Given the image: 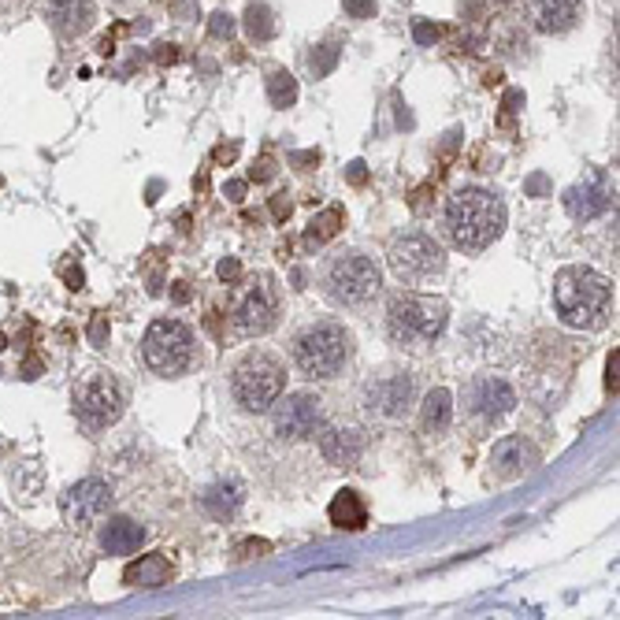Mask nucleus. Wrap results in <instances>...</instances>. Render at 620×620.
<instances>
[{"label":"nucleus","mask_w":620,"mask_h":620,"mask_svg":"<svg viewBox=\"0 0 620 620\" xmlns=\"http://www.w3.org/2000/svg\"><path fill=\"white\" fill-rule=\"evenodd\" d=\"M45 19L60 37H82L97 23V0H45Z\"/></svg>","instance_id":"obj_16"},{"label":"nucleus","mask_w":620,"mask_h":620,"mask_svg":"<svg viewBox=\"0 0 620 620\" xmlns=\"http://www.w3.org/2000/svg\"><path fill=\"white\" fill-rule=\"evenodd\" d=\"M605 386H609V390H616V353L609 357V379H605Z\"/></svg>","instance_id":"obj_41"},{"label":"nucleus","mask_w":620,"mask_h":620,"mask_svg":"<svg viewBox=\"0 0 620 620\" xmlns=\"http://www.w3.org/2000/svg\"><path fill=\"white\" fill-rule=\"evenodd\" d=\"M390 271L402 278V283L416 287V283H431L435 275L446 271V249L427 235V231H405L390 242L386 249Z\"/></svg>","instance_id":"obj_8"},{"label":"nucleus","mask_w":620,"mask_h":620,"mask_svg":"<svg viewBox=\"0 0 620 620\" xmlns=\"http://www.w3.org/2000/svg\"><path fill=\"white\" fill-rule=\"evenodd\" d=\"M246 34H249V41H260V45L275 37V16H271L268 5H249L246 8Z\"/></svg>","instance_id":"obj_27"},{"label":"nucleus","mask_w":620,"mask_h":620,"mask_svg":"<svg viewBox=\"0 0 620 620\" xmlns=\"http://www.w3.org/2000/svg\"><path fill=\"white\" fill-rule=\"evenodd\" d=\"M268 100L275 104V108H294V100H298V79L290 75V71H271L268 75Z\"/></svg>","instance_id":"obj_26"},{"label":"nucleus","mask_w":620,"mask_h":620,"mask_svg":"<svg viewBox=\"0 0 620 620\" xmlns=\"http://www.w3.org/2000/svg\"><path fill=\"white\" fill-rule=\"evenodd\" d=\"M108 505H111V487L104 479H79L75 487L64 490L60 513H64L68 524L86 528V524H93L97 517L108 513Z\"/></svg>","instance_id":"obj_13"},{"label":"nucleus","mask_w":620,"mask_h":620,"mask_svg":"<svg viewBox=\"0 0 620 620\" xmlns=\"http://www.w3.org/2000/svg\"><path fill=\"white\" fill-rule=\"evenodd\" d=\"M498 5H510V0H498Z\"/></svg>","instance_id":"obj_46"},{"label":"nucleus","mask_w":620,"mask_h":620,"mask_svg":"<svg viewBox=\"0 0 620 620\" xmlns=\"http://www.w3.org/2000/svg\"><path fill=\"white\" fill-rule=\"evenodd\" d=\"M0 350H5V334H0Z\"/></svg>","instance_id":"obj_45"},{"label":"nucleus","mask_w":620,"mask_h":620,"mask_svg":"<svg viewBox=\"0 0 620 620\" xmlns=\"http://www.w3.org/2000/svg\"><path fill=\"white\" fill-rule=\"evenodd\" d=\"M446 231H449V242H454L457 249H465V253L487 249L505 231L501 197H494L490 190H479V186L457 190L446 205Z\"/></svg>","instance_id":"obj_2"},{"label":"nucleus","mask_w":620,"mask_h":620,"mask_svg":"<svg viewBox=\"0 0 620 620\" xmlns=\"http://www.w3.org/2000/svg\"><path fill=\"white\" fill-rule=\"evenodd\" d=\"M242 501H246L242 483H215V487H208V490L201 494L205 513L215 517V520H231V517L242 510Z\"/></svg>","instance_id":"obj_21"},{"label":"nucleus","mask_w":620,"mask_h":620,"mask_svg":"<svg viewBox=\"0 0 620 620\" xmlns=\"http://www.w3.org/2000/svg\"><path fill=\"white\" fill-rule=\"evenodd\" d=\"M271 424H275V435H278V438H290V442L316 435L320 424H323V402H320V394H312V390H294V394H287V398L278 394V402L271 405Z\"/></svg>","instance_id":"obj_10"},{"label":"nucleus","mask_w":620,"mask_h":620,"mask_svg":"<svg viewBox=\"0 0 620 620\" xmlns=\"http://www.w3.org/2000/svg\"><path fill=\"white\" fill-rule=\"evenodd\" d=\"M275 320H278V287L271 275H260L257 287L235 309V331L246 338H257V334H268Z\"/></svg>","instance_id":"obj_11"},{"label":"nucleus","mask_w":620,"mask_h":620,"mask_svg":"<svg viewBox=\"0 0 620 620\" xmlns=\"http://www.w3.org/2000/svg\"><path fill=\"white\" fill-rule=\"evenodd\" d=\"M123 580H127L131 587H163L167 580H172V565H167L163 553H145L138 565L127 569Z\"/></svg>","instance_id":"obj_23"},{"label":"nucleus","mask_w":620,"mask_h":620,"mask_svg":"<svg viewBox=\"0 0 620 620\" xmlns=\"http://www.w3.org/2000/svg\"><path fill=\"white\" fill-rule=\"evenodd\" d=\"M342 8L350 19H372L375 16V0H342Z\"/></svg>","instance_id":"obj_30"},{"label":"nucleus","mask_w":620,"mask_h":620,"mask_svg":"<svg viewBox=\"0 0 620 620\" xmlns=\"http://www.w3.org/2000/svg\"><path fill=\"white\" fill-rule=\"evenodd\" d=\"M104 338H108V316L97 312L93 323H89V342H93V346H104Z\"/></svg>","instance_id":"obj_32"},{"label":"nucleus","mask_w":620,"mask_h":620,"mask_svg":"<svg viewBox=\"0 0 620 620\" xmlns=\"http://www.w3.org/2000/svg\"><path fill=\"white\" fill-rule=\"evenodd\" d=\"M323 283L338 305H368L383 290V271L368 253H342L327 264Z\"/></svg>","instance_id":"obj_7"},{"label":"nucleus","mask_w":620,"mask_h":620,"mask_svg":"<svg viewBox=\"0 0 620 620\" xmlns=\"http://www.w3.org/2000/svg\"><path fill=\"white\" fill-rule=\"evenodd\" d=\"M175 301H190V290H186V283H175Z\"/></svg>","instance_id":"obj_43"},{"label":"nucleus","mask_w":620,"mask_h":620,"mask_svg":"<svg viewBox=\"0 0 620 620\" xmlns=\"http://www.w3.org/2000/svg\"><path fill=\"white\" fill-rule=\"evenodd\" d=\"M449 320V305L435 294H413L402 290L394 294L386 305V327L394 334V342L402 346H427L446 331Z\"/></svg>","instance_id":"obj_4"},{"label":"nucleus","mask_w":620,"mask_h":620,"mask_svg":"<svg viewBox=\"0 0 620 620\" xmlns=\"http://www.w3.org/2000/svg\"><path fill=\"white\" fill-rule=\"evenodd\" d=\"M145 542V528L131 517H111L104 528H100V550L104 553H138V546Z\"/></svg>","instance_id":"obj_19"},{"label":"nucleus","mask_w":620,"mask_h":620,"mask_svg":"<svg viewBox=\"0 0 620 620\" xmlns=\"http://www.w3.org/2000/svg\"><path fill=\"white\" fill-rule=\"evenodd\" d=\"M350 361H353V334L338 320L309 323L294 338V364L312 379H334Z\"/></svg>","instance_id":"obj_3"},{"label":"nucleus","mask_w":620,"mask_h":620,"mask_svg":"<svg viewBox=\"0 0 620 620\" xmlns=\"http://www.w3.org/2000/svg\"><path fill=\"white\" fill-rule=\"evenodd\" d=\"M553 309L569 327L580 331H602L613 312V283L583 264L561 268L553 278Z\"/></svg>","instance_id":"obj_1"},{"label":"nucleus","mask_w":620,"mask_h":620,"mask_svg":"<svg viewBox=\"0 0 620 620\" xmlns=\"http://www.w3.org/2000/svg\"><path fill=\"white\" fill-rule=\"evenodd\" d=\"M208 34H212V37H219V41H223V37H231V34H235V16L215 12V16H212V23H208Z\"/></svg>","instance_id":"obj_29"},{"label":"nucleus","mask_w":620,"mask_h":620,"mask_svg":"<svg viewBox=\"0 0 620 620\" xmlns=\"http://www.w3.org/2000/svg\"><path fill=\"white\" fill-rule=\"evenodd\" d=\"M539 461H542V454L535 449V442H528V438H520V435L501 438V442L490 449V472H494L498 479H505V483L528 476Z\"/></svg>","instance_id":"obj_15"},{"label":"nucleus","mask_w":620,"mask_h":620,"mask_svg":"<svg viewBox=\"0 0 620 620\" xmlns=\"http://www.w3.org/2000/svg\"><path fill=\"white\" fill-rule=\"evenodd\" d=\"M465 405H468V413H472L476 420L494 424V420H501L505 413H513L517 394H513L510 383L498 379V375H479V379H472V386L465 390Z\"/></svg>","instance_id":"obj_14"},{"label":"nucleus","mask_w":620,"mask_h":620,"mask_svg":"<svg viewBox=\"0 0 620 620\" xmlns=\"http://www.w3.org/2000/svg\"><path fill=\"white\" fill-rule=\"evenodd\" d=\"M271 175H275V160H271V156H260V160L249 167V179H253V183H268Z\"/></svg>","instance_id":"obj_31"},{"label":"nucleus","mask_w":620,"mask_h":620,"mask_svg":"<svg viewBox=\"0 0 620 620\" xmlns=\"http://www.w3.org/2000/svg\"><path fill=\"white\" fill-rule=\"evenodd\" d=\"M528 16L539 34H569L583 19V0H528Z\"/></svg>","instance_id":"obj_17"},{"label":"nucleus","mask_w":620,"mask_h":620,"mask_svg":"<svg viewBox=\"0 0 620 620\" xmlns=\"http://www.w3.org/2000/svg\"><path fill=\"white\" fill-rule=\"evenodd\" d=\"M346 175H350V183H353V186H364V179H368V172H364V163H361V160H353V163H350V172H346Z\"/></svg>","instance_id":"obj_36"},{"label":"nucleus","mask_w":620,"mask_h":620,"mask_svg":"<svg viewBox=\"0 0 620 620\" xmlns=\"http://www.w3.org/2000/svg\"><path fill=\"white\" fill-rule=\"evenodd\" d=\"M320 160V152H298L294 156V163H316Z\"/></svg>","instance_id":"obj_42"},{"label":"nucleus","mask_w":620,"mask_h":620,"mask_svg":"<svg viewBox=\"0 0 620 620\" xmlns=\"http://www.w3.org/2000/svg\"><path fill=\"white\" fill-rule=\"evenodd\" d=\"M413 375L405 372H394V375H383V379H372L364 386V405L368 413L383 416V420H402L409 409H413Z\"/></svg>","instance_id":"obj_12"},{"label":"nucleus","mask_w":620,"mask_h":620,"mask_svg":"<svg viewBox=\"0 0 620 620\" xmlns=\"http://www.w3.org/2000/svg\"><path fill=\"white\" fill-rule=\"evenodd\" d=\"M413 34H416V41H420V45L438 41V26H431V23H416V26H413Z\"/></svg>","instance_id":"obj_35"},{"label":"nucleus","mask_w":620,"mask_h":620,"mask_svg":"<svg viewBox=\"0 0 620 620\" xmlns=\"http://www.w3.org/2000/svg\"><path fill=\"white\" fill-rule=\"evenodd\" d=\"M111 5H134V0H111Z\"/></svg>","instance_id":"obj_44"},{"label":"nucleus","mask_w":620,"mask_h":620,"mask_svg":"<svg viewBox=\"0 0 620 620\" xmlns=\"http://www.w3.org/2000/svg\"><path fill=\"white\" fill-rule=\"evenodd\" d=\"M327 517H331L334 528H346V531H361L368 524V510H364V501H361L357 490H338Z\"/></svg>","instance_id":"obj_22"},{"label":"nucleus","mask_w":620,"mask_h":620,"mask_svg":"<svg viewBox=\"0 0 620 620\" xmlns=\"http://www.w3.org/2000/svg\"><path fill=\"white\" fill-rule=\"evenodd\" d=\"M238 275H242V264H238L235 257H227V260L219 264V278H223V283H235Z\"/></svg>","instance_id":"obj_33"},{"label":"nucleus","mask_w":620,"mask_h":620,"mask_svg":"<svg viewBox=\"0 0 620 620\" xmlns=\"http://www.w3.org/2000/svg\"><path fill=\"white\" fill-rule=\"evenodd\" d=\"M449 424H454V394L446 386H435L424 398V427L431 435H442Z\"/></svg>","instance_id":"obj_24"},{"label":"nucleus","mask_w":620,"mask_h":620,"mask_svg":"<svg viewBox=\"0 0 620 620\" xmlns=\"http://www.w3.org/2000/svg\"><path fill=\"white\" fill-rule=\"evenodd\" d=\"M290 208H294V205H290V197H287V194H275V197H271V215H275V219H287V215H290Z\"/></svg>","instance_id":"obj_34"},{"label":"nucleus","mask_w":620,"mask_h":620,"mask_svg":"<svg viewBox=\"0 0 620 620\" xmlns=\"http://www.w3.org/2000/svg\"><path fill=\"white\" fill-rule=\"evenodd\" d=\"M342 223H346V212L342 208H327V212H320L312 223H309V231H305V242L309 246H323V242H331L338 231H342Z\"/></svg>","instance_id":"obj_25"},{"label":"nucleus","mask_w":620,"mask_h":620,"mask_svg":"<svg viewBox=\"0 0 620 620\" xmlns=\"http://www.w3.org/2000/svg\"><path fill=\"white\" fill-rule=\"evenodd\" d=\"M561 205H565V212L573 215V219H594V215H602L609 205H613V197L602 190V186H594V183H583V186H569L565 190V197H561Z\"/></svg>","instance_id":"obj_20"},{"label":"nucleus","mask_w":620,"mask_h":620,"mask_svg":"<svg viewBox=\"0 0 620 620\" xmlns=\"http://www.w3.org/2000/svg\"><path fill=\"white\" fill-rule=\"evenodd\" d=\"M287 386V368L271 353H249L231 372V394L246 413H268Z\"/></svg>","instance_id":"obj_6"},{"label":"nucleus","mask_w":620,"mask_h":620,"mask_svg":"<svg viewBox=\"0 0 620 620\" xmlns=\"http://www.w3.org/2000/svg\"><path fill=\"white\" fill-rule=\"evenodd\" d=\"M71 402H75V413H79L89 427L116 424V420L123 416V405H127L123 386L116 383V375L104 372V368H93V372L79 375Z\"/></svg>","instance_id":"obj_9"},{"label":"nucleus","mask_w":620,"mask_h":620,"mask_svg":"<svg viewBox=\"0 0 620 620\" xmlns=\"http://www.w3.org/2000/svg\"><path fill=\"white\" fill-rule=\"evenodd\" d=\"M142 357L145 364L163 375V379H179L183 372L194 368L197 361V342L194 331L183 320H152L145 338H142Z\"/></svg>","instance_id":"obj_5"},{"label":"nucleus","mask_w":620,"mask_h":620,"mask_svg":"<svg viewBox=\"0 0 620 620\" xmlns=\"http://www.w3.org/2000/svg\"><path fill=\"white\" fill-rule=\"evenodd\" d=\"M338 60H342V45H334V41L316 45V52L309 56V71H312L316 79H327V75L338 68Z\"/></svg>","instance_id":"obj_28"},{"label":"nucleus","mask_w":620,"mask_h":620,"mask_svg":"<svg viewBox=\"0 0 620 620\" xmlns=\"http://www.w3.org/2000/svg\"><path fill=\"white\" fill-rule=\"evenodd\" d=\"M64 275H68V287H71V290H82V283H86V275H82V268H68Z\"/></svg>","instance_id":"obj_37"},{"label":"nucleus","mask_w":620,"mask_h":620,"mask_svg":"<svg viewBox=\"0 0 620 620\" xmlns=\"http://www.w3.org/2000/svg\"><path fill=\"white\" fill-rule=\"evenodd\" d=\"M320 454L331 461V465H357L364 457V431L357 427H327L320 431Z\"/></svg>","instance_id":"obj_18"},{"label":"nucleus","mask_w":620,"mask_h":620,"mask_svg":"<svg viewBox=\"0 0 620 620\" xmlns=\"http://www.w3.org/2000/svg\"><path fill=\"white\" fill-rule=\"evenodd\" d=\"M156 56H160V60H163V64H175V60H179V52H175V45H160V52H156Z\"/></svg>","instance_id":"obj_38"},{"label":"nucleus","mask_w":620,"mask_h":620,"mask_svg":"<svg viewBox=\"0 0 620 620\" xmlns=\"http://www.w3.org/2000/svg\"><path fill=\"white\" fill-rule=\"evenodd\" d=\"M242 194H246V183H227V197L231 201H242Z\"/></svg>","instance_id":"obj_40"},{"label":"nucleus","mask_w":620,"mask_h":620,"mask_svg":"<svg viewBox=\"0 0 620 620\" xmlns=\"http://www.w3.org/2000/svg\"><path fill=\"white\" fill-rule=\"evenodd\" d=\"M520 100H524V93H517V89H513V93H505V111H517V104H520Z\"/></svg>","instance_id":"obj_39"}]
</instances>
